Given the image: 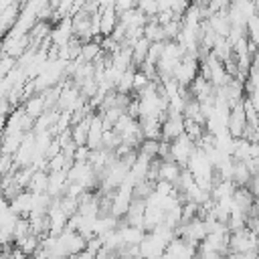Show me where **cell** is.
Returning <instances> with one entry per match:
<instances>
[{
  "mask_svg": "<svg viewBox=\"0 0 259 259\" xmlns=\"http://www.w3.org/2000/svg\"><path fill=\"white\" fill-rule=\"evenodd\" d=\"M6 123H8V115H0V138L6 132Z\"/></svg>",
  "mask_w": 259,
  "mask_h": 259,
  "instance_id": "5b68a950",
  "label": "cell"
},
{
  "mask_svg": "<svg viewBox=\"0 0 259 259\" xmlns=\"http://www.w3.org/2000/svg\"><path fill=\"white\" fill-rule=\"evenodd\" d=\"M71 259H95V255H93V253H89V251L85 249V251H81V253H77V255H73Z\"/></svg>",
  "mask_w": 259,
  "mask_h": 259,
  "instance_id": "277c9868",
  "label": "cell"
},
{
  "mask_svg": "<svg viewBox=\"0 0 259 259\" xmlns=\"http://www.w3.org/2000/svg\"><path fill=\"white\" fill-rule=\"evenodd\" d=\"M14 245H16L22 253H26V255H34V253L38 251V247H40V237H36V235L30 233V235H26V237L14 241Z\"/></svg>",
  "mask_w": 259,
  "mask_h": 259,
  "instance_id": "7a4b0ae2",
  "label": "cell"
},
{
  "mask_svg": "<svg viewBox=\"0 0 259 259\" xmlns=\"http://www.w3.org/2000/svg\"><path fill=\"white\" fill-rule=\"evenodd\" d=\"M10 259H32V255H26V253H22L18 247H14V251H12Z\"/></svg>",
  "mask_w": 259,
  "mask_h": 259,
  "instance_id": "3957f363",
  "label": "cell"
},
{
  "mask_svg": "<svg viewBox=\"0 0 259 259\" xmlns=\"http://www.w3.org/2000/svg\"><path fill=\"white\" fill-rule=\"evenodd\" d=\"M22 109H24V111H26V115H30L32 119L40 117V115L47 111V99H45V95H34V97H28Z\"/></svg>",
  "mask_w": 259,
  "mask_h": 259,
  "instance_id": "6da1fadb",
  "label": "cell"
}]
</instances>
